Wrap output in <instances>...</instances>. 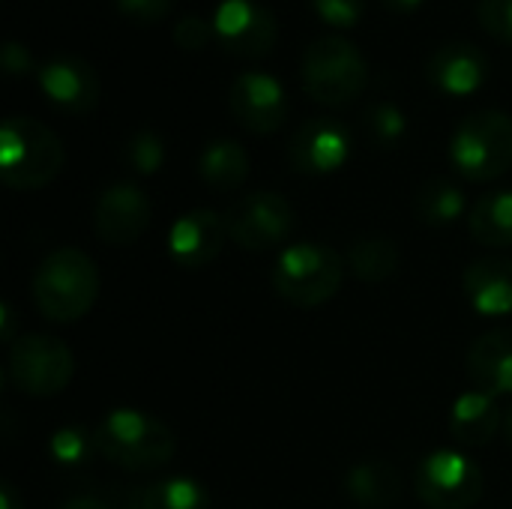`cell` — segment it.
<instances>
[{"mask_svg": "<svg viewBox=\"0 0 512 509\" xmlns=\"http://www.w3.org/2000/svg\"><path fill=\"white\" fill-rule=\"evenodd\" d=\"M174 0H114L117 12L135 24H156L171 12Z\"/></svg>", "mask_w": 512, "mask_h": 509, "instance_id": "obj_32", "label": "cell"}, {"mask_svg": "<svg viewBox=\"0 0 512 509\" xmlns=\"http://www.w3.org/2000/svg\"><path fill=\"white\" fill-rule=\"evenodd\" d=\"M3 69H6L9 75H24V72H30V69H33L30 51H27L21 42L9 39V42L3 45Z\"/></svg>", "mask_w": 512, "mask_h": 509, "instance_id": "obj_33", "label": "cell"}, {"mask_svg": "<svg viewBox=\"0 0 512 509\" xmlns=\"http://www.w3.org/2000/svg\"><path fill=\"white\" fill-rule=\"evenodd\" d=\"M42 96L63 114H90L99 105V75L75 54H57L36 69Z\"/></svg>", "mask_w": 512, "mask_h": 509, "instance_id": "obj_12", "label": "cell"}, {"mask_svg": "<svg viewBox=\"0 0 512 509\" xmlns=\"http://www.w3.org/2000/svg\"><path fill=\"white\" fill-rule=\"evenodd\" d=\"M228 105H231L234 120L255 135H270V132L282 129V123L288 117L285 87L273 75L258 72V69L240 72L231 81Z\"/></svg>", "mask_w": 512, "mask_h": 509, "instance_id": "obj_11", "label": "cell"}, {"mask_svg": "<svg viewBox=\"0 0 512 509\" xmlns=\"http://www.w3.org/2000/svg\"><path fill=\"white\" fill-rule=\"evenodd\" d=\"M312 9L330 27H354L360 24L366 3L363 0H312Z\"/></svg>", "mask_w": 512, "mask_h": 509, "instance_id": "obj_31", "label": "cell"}, {"mask_svg": "<svg viewBox=\"0 0 512 509\" xmlns=\"http://www.w3.org/2000/svg\"><path fill=\"white\" fill-rule=\"evenodd\" d=\"M363 129H366L372 144L396 147L408 132V117L396 102H372L363 111Z\"/></svg>", "mask_w": 512, "mask_h": 509, "instance_id": "obj_26", "label": "cell"}, {"mask_svg": "<svg viewBox=\"0 0 512 509\" xmlns=\"http://www.w3.org/2000/svg\"><path fill=\"white\" fill-rule=\"evenodd\" d=\"M414 489L429 509H471L483 498V471L465 453L435 450L420 462Z\"/></svg>", "mask_w": 512, "mask_h": 509, "instance_id": "obj_8", "label": "cell"}, {"mask_svg": "<svg viewBox=\"0 0 512 509\" xmlns=\"http://www.w3.org/2000/svg\"><path fill=\"white\" fill-rule=\"evenodd\" d=\"M468 228L483 246H512V189L483 195L471 207Z\"/></svg>", "mask_w": 512, "mask_h": 509, "instance_id": "obj_22", "label": "cell"}, {"mask_svg": "<svg viewBox=\"0 0 512 509\" xmlns=\"http://www.w3.org/2000/svg\"><path fill=\"white\" fill-rule=\"evenodd\" d=\"M198 174L201 180L216 192H234L249 177V156L234 138H216L210 141L198 156Z\"/></svg>", "mask_w": 512, "mask_h": 509, "instance_id": "obj_21", "label": "cell"}, {"mask_svg": "<svg viewBox=\"0 0 512 509\" xmlns=\"http://www.w3.org/2000/svg\"><path fill=\"white\" fill-rule=\"evenodd\" d=\"M216 39L213 33V18H204L198 12L192 15H183L177 24H174V42L186 51H201L207 48L210 42Z\"/></svg>", "mask_w": 512, "mask_h": 509, "instance_id": "obj_30", "label": "cell"}, {"mask_svg": "<svg viewBox=\"0 0 512 509\" xmlns=\"http://www.w3.org/2000/svg\"><path fill=\"white\" fill-rule=\"evenodd\" d=\"M135 509H210V492L192 477H165L135 492Z\"/></svg>", "mask_w": 512, "mask_h": 509, "instance_id": "obj_23", "label": "cell"}, {"mask_svg": "<svg viewBox=\"0 0 512 509\" xmlns=\"http://www.w3.org/2000/svg\"><path fill=\"white\" fill-rule=\"evenodd\" d=\"M303 90L321 105H348L369 84V63L363 51L342 36L315 39L300 63Z\"/></svg>", "mask_w": 512, "mask_h": 509, "instance_id": "obj_5", "label": "cell"}, {"mask_svg": "<svg viewBox=\"0 0 512 509\" xmlns=\"http://www.w3.org/2000/svg\"><path fill=\"white\" fill-rule=\"evenodd\" d=\"M504 438L512 444V408L504 414Z\"/></svg>", "mask_w": 512, "mask_h": 509, "instance_id": "obj_38", "label": "cell"}, {"mask_svg": "<svg viewBox=\"0 0 512 509\" xmlns=\"http://www.w3.org/2000/svg\"><path fill=\"white\" fill-rule=\"evenodd\" d=\"M354 138L345 123L333 117L306 120L288 141V162L300 174H333L351 156Z\"/></svg>", "mask_w": 512, "mask_h": 509, "instance_id": "obj_13", "label": "cell"}, {"mask_svg": "<svg viewBox=\"0 0 512 509\" xmlns=\"http://www.w3.org/2000/svg\"><path fill=\"white\" fill-rule=\"evenodd\" d=\"M477 18L492 39L512 45V0H480Z\"/></svg>", "mask_w": 512, "mask_h": 509, "instance_id": "obj_29", "label": "cell"}, {"mask_svg": "<svg viewBox=\"0 0 512 509\" xmlns=\"http://www.w3.org/2000/svg\"><path fill=\"white\" fill-rule=\"evenodd\" d=\"M462 288L468 303L489 318L512 312V261L510 258H480L474 261L465 276Z\"/></svg>", "mask_w": 512, "mask_h": 509, "instance_id": "obj_18", "label": "cell"}, {"mask_svg": "<svg viewBox=\"0 0 512 509\" xmlns=\"http://www.w3.org/2000/svg\"><path fill=\"white\" fill-rule=\"evenodd\" d=\"M66 162L60 138L33 117H9L0 126V177L9 189L48 186Z\"/></svg>", "mask_w": 512, "mask_h": 509, "instance_id": "obj_3", "label": "cell"}, {"mask_svg": "<svg viewBox=\"0 0 512 509\" xmlns=\"http://www.w3.org/2000/svg\"><path fill=\"white\" fill-rule=\"evenodd\" d=\"M123 156H126V165L138 174H156L165 162V141L159 132L153 129H141L135 132L126 147H123Z\"/></svg>", "mask_w": 512, "mask_h": 509, "instance_id": "obj_28", "label": "cell"}, {"mask_svg": "<svg viewBox=\"0 0 512 509\" xmlns=\"http://www.w3.org/2000/svg\"><path fill=\"white\" fill-rule=\"evenodd\" d=\"M228 240L249 252H270L288 240L297 225V213L279 192H252L240 198L228 213Z\"/></svg>", "mask_w": 512, "mask_h": 509, "instance_id": "obj_9", "label": "cell"}, {"mask_svg": "<svg viewBox=\"0 0 512 509\" xmlns=\"http://www.w3.org/2000/svg\"><path fill=\"white\" fill-rule=\"evenodd\" d=\"M504 426V414L498 411L495 396L483 390H468L453 402L450 411V432L465 447H483L489 444Z\"/></svg>", "mask_w": 512, "mask_h": 509, "instance_id": "obj_19", "label": "cell"}, {"mask_svg": "<svg viewBox=\"0 0 512 509\" xmlns=\"http://www.w3.org/2000/svg\"><path fill=\"white\" fill-rule=\"evenodd\" d=\"M429 81L447 96H471L483 87L489 63L474 42H447L429 57Z\"/></svg>", "mask_w": 512, "mask_h": 509, "instance_id": "obj_16", "label": "cell"}, {"mask_svg": "<svg viewBox=\"0 0 512 509\" xmlns=\"http://www.w3.org/2000/svg\"><path fill=\"white\" fill-rule=\"evenodd\" d=\"M96 450L111 465L126 471H153L174 459V432L153 414L135 408H117L93 429Z\"/></svg>", "mask_w": 512, "mask_h": 509, "instance_id": "obj_2", "label": "cell"}, {"mask_svg": "<svg viewBox=\"0 0 512 509\" xmlns=\"http://www.w3.org/2000/svg\"><path fill=\"white\" fill-rule=\"evenodd\" d=\"M213 33L228 54L255 60L273 51L279 24L258 0H222L213 9Z\"/></svg>", "mask_w": 512, "mask_h": 509, "instance_id": "obj_10", "label": "cell"}, {"mask_svg": "<svg viewBox=\"0 0 512 509\" xmlns=\"http://www.w3.org/2000/svg\"><path fill=\"white\" fill-rule=\"evenodd\" d=\"M450 162L471 183H492L512 168V117L498 108L468 114L450 138Z\"/></svg>", "mask_w": 512, "mask_h": 509, "instance_id": "obj_4", "label": "cell"}, {"mask_svg": "<svg viewBox=\"0 0 512 509\" xmlns=\"http://www.w3.org/2000/svg\"><path fill=\"white\" fill-rule=\"evenodd\" d=\"M99 297V270L93 258L75 246H60L42 258L33 276L36 309L57 324L81 321Z\"/></svg>", "mask_w": 512, "mask_h": 509, "instance_id": "obj_1", "label": "cell"}, {"mask_svg": "<svg viewBox=\"0 0 512 509\" xmlns=\"http://www.w3.org/2000/svg\"><path fill=\"white\" fill-rule=\"evenodd\" d=\"M153 204L135 183L108 186L93 207V228L108 246H132L150 225Z\"/></svg>", "mask_w": 512, "mask_h": 509, "instance_id": "obj_14", "label": "cell"}, {"mask_svg": "<svg viewBox=\"0 0 512 509\" xmlns=\"http://www.w3.org/2000/svg\"><path fill=\"white\" fill-rule=\"evenodd\" d=\"M9 375L21 393L48 399L69 387V381L75 375V357L63 339L27 333L12 342Z\"/></svg>", "mask_w": 512, "mask_h": 509, "instance_id": "obj_7", "label": "cell"}, {"mask_svg": "<svg viewBox=\"0 0 512 509\" xmlns=\"http://www.w3.org/2000/svg\"><path fill=\"white\" fill-rule=\"evenodd\" d=\"M462 213H465V192L453 180L432 177V180H426L420 186V192H417V216L426 225L447 228L456 219H462Z\"/></svg>", "mask_w": 512, "mask_h": 509, "instance_id": "obj_25", "label": "cell"}, {"mask_svg": "<svg viewBox=\"0 0 512 509\" xmlns=\"http://www.w3.org/2000/svg\"><path fill=\"white\" fill-rule=\"evenodd\" d=\"M0 509H21V501H18V495H15V489L9 483L0 486Z\"/></svg>", "mask_w": 512, "mask_h": 509, "instance_id": "obj_36", "label": "cell"}, {"mask_svg": "<svg viewBox=\"0 0 512 509\" xmlns=\"http://www.w3.org/2000/svg\"><path fill=\"white\" fill-rule=\"evenodd\" d=\"M48 453H51V459L57 462V465H63V468H78V465H84L93 453H99L96 450V438H93V432H87V429H81V426H63V429H57L51 438H48Z\"/></svg>", "mask_w": 512, "mask_h": 509, "instance_id": "obj_27", "label": "cell"}, {"mask_svg": "<svg viewBox=\"0 0 512 509\" xmlns=\"http://www.w3.org/2000/svg\"><path fill=\"white\" fill-rule=\"evenodd\" d=\"M384 6H387L390 12H396V15H408V12L420 9L423 0H384Z\"/></svg>", "mask_w": 512, "mask_h": 509, "instance_id": "obj_35", "label": "cell"}, {"mask_svg": "<svg viewBox=\"0 0 512 509\" xmlns=\"http://www.w3.org/2000/svg\"><path fill=\"white\" fill-rule=\"evenodd\" d=\"M348 267L363 282H384L399 270V246L384 234H366L354 240L348 252Z\"/></svg>", "mask_w": 512, "mask_h": 509, "instance_id": "obj_24", "label": "cell"}, {"mask_svg": "<svg viewBox=\"0 0 512 509\" xmlns=\"http://www.w3.org/2000/svg\"><path fill=\"white\" fill-rule=\"evenodd\" d=\"M60 509H111V504H105V501H99V498H93V495H78V498L63 501V507Z\"/></svg>", "mask_w": 512, "mask_h": 509, "instance_id": "obj_34", "label": "cell"}, {"mask_svg": "<svg viewBox=\"0 0 512 509\" xmlns=\"http://www.w3.org/2000/svg\"><path fill=\"white\" fill-rule=\"evenodd\" d=\"M468 375L489 396L512 393V327L480 336L468 351Z\"/></svg>", "mask_w": 512, "mask_h": 509, "instance_id": "obj_17", "label": "cell"}, {"mask_svg": "<svg viewBox=\"0 0 512 509\" xmlns=\"http://www.w3.org/2000/svg\"><path fill=\"white\" fill-rule=\"evenodd\" d=\"M228 240V222L216 210L195 207L174 219L168 228V252L186 270H201L219 258Z\"/></svg>", "mask_w": 512, "mask_h": 509, "instance_id": "obj_15", "label": "cell"}, {"mask_svg": "<svg viewBox=\"0 0 512 509\" xmlns=\"http://www.w3.org/2000/svg\"><path fill=\"white\" fill-rule=\"evenodd\" d=\"M345 264L342 258L324 243H294L282 249L273 264V291L300 309H312L336 297L342 288Z\"/></svg>", "mask_w": 512, "mask_h": 509, "instance_id": "obj_6", "label": "cell"}, {"mask_svg": "<svg viewBox=\"0 0 512 509\" xmlns=\"http://www.w3.org/2000/svg\"><path fill=\"white\" fill-rule=\"evenodd\" d=\"M345 492L357 507L390 509L402 498V474L384 459H369L348 471Z\"/></svg>", "mask_w": 512, "mask_h": 509, "instance_id": "obj_20", "label": "cell"}, {"mask_svg": "<svg viewBox=\"0 0 512 509\" xmlns=\"http://www.w3.org/2000/svg\"><path fill=\"white\" fill-rule=\"evenodd\" d=\"M0 318H3V339L12 342V309H9V303L0 306Z\"/></svg>", "mask_w": 512, "mask_h": 509, "instance_id": "obj_37", "label": "cell"}]
</instances>
